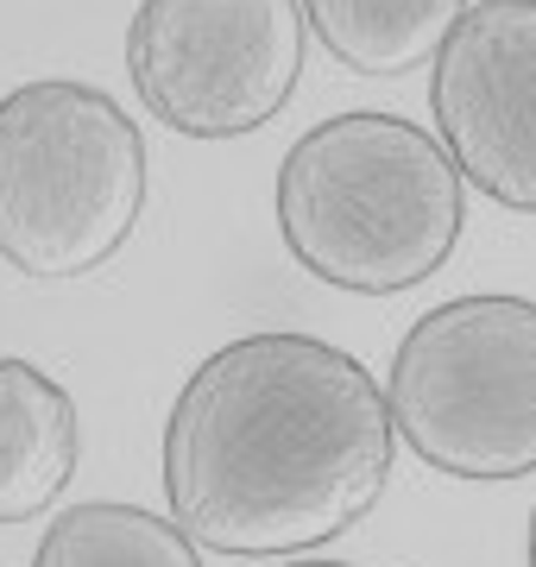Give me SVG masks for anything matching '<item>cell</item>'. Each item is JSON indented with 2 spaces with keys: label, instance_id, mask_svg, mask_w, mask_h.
Here are the masks:
<instances>
[{
  "label": "cell",
  "instance_id": "cell-7",
  "mask_svg": "<svg viewBox=\"0 0 536 567\" xmlns=\"http://www.w3.org/2000/svg\"><path fill=\"white\" fill-rule=\"evenodd\" d=\"M76 473V398L32 360L0 353V524L44 517Z\"/></svg>",
  "mask_w": 536,
  "mask_h": 567
},
{
  "label": "cell",
  "instance_id": "cell-2",
  "mask_svg": "<svg viewBox=\"0 0 536 567\" xmlns=\"http://www.w3.org/2000/svg\"><path fill=\"white\" fill-rule=\"evenodd\" d=\"M461 221V164L404 114H334L278 164V234L334 290H416L449 265Z\"/></svg>",
  "mask_w": 536,
  "mask_h": 567
},
{
  "label": "cell",
  "instance_id": "cell-9",
  "mask_svg": "<svg viewBox=\"0 0 536 567\" xmlns=\"http://www.w3.org/2000/svg\"><path fill=\"white\" fill-rule=\"evenodd\" d=\"M32 567H203L177 517H152L145 505H76L51 517Z\"/></svg>",
  "mask_w": 536,
  "mask_h": 567
},
{
  "label": "cell",
  "instance_id": "cell-4",
  "mask_svg": "<svg viewBox=\"0 0 536 567\" xmlns=\"http://www.w3.org/2000/svg\"><path fill=\"white\" fill-rule=\"evenodd\" d=\"M392 429L423 466L454 480L536 473V303L454 297L404 334L385 379Z\"/></svg>",
  "mask_w": 536,
  "mask_h": 567
},
{
  "label": "cell",
  "instance_id": "cell-5",
  "mask_svg": "<svg viewBox=\"0 0 536 567\" xmlns=\"http://www.w3.org/2000/svg\"><path fill=\"white\" fill-rule=\"evenodd\" d=\"M303 20V0H140L126 76L171 133L240 140L297 95Z\"/></svg>",
  "mask_w": 536,
  "mask_h": 567
},
{
  "label": "cell",
  "instance_id": "cell-1",
  "mask_svg": "<svg viewBox=\"0 0 536 567\" xmlns=\"http://www.w3.org/2000/svg\"><path fill=\"white\" fill-rule=\"evenodd\" d=\"M392 398L316 334L208 353L165 423V498L196 548L303 555L348 536L392 480Z\"/></svg>",
  "mask_w": 536,
  "mask_h": 567
},
{
  "label": "cell",
  "instance_id": "cell-6",
  "mask_svg": "<svg viewBox=\"0 0 536 567\" xmlns=\"http://www.w3.org/2000/svg\"><path fill=\"white\" fill-rule=\"evenodd\" d=\"M435 133L461 177L536 215V0H480L435 58Z\"/></svg>",
  "mask_w": 536,
  "mask_h": 567
},
{
  "label": "cell",
  "instance_id": "cell-8",
  "mask_svg": "<svg viewBox=\"0 0 536 567\" xmlns=\"http://www.w3.org/2000/svg\"><path fill=\"white\" fill-rule=\"evenodd\" d=\"M310 32L360 76H404L435 63L454 25L467 20V0H303Z\"/></svg>",
  "mask_w": 536,
  "mask_h": 567
},
{
  "label": "cell",
  "instance_id": "cell-10",
  "mask_svg": "<svg viewBox=\"0 0 536 567\" xmlns=\"http://www.w3.org/2000/svg\"><path fill=\"white\" fill-rule=\"evenodd\" d=\"M290 567H353V561H290Z\"/></svg>",
  "mask_w": 536,
  "mask_h": 567
},
{
  "label": "cell",
  "instance_id": "cell-3",
  "mask_svg": "<svg viewBox=\"0 0 536 567\" xmlns=\"http://www.w3.org/2000/svg\"><path fill=\"white\" fill-rule=\"evenodd\" d=\"M145 140L95 82L0 95V259L39 284L102 271L140 227Z\"/></svg>",
  "mask_w": 536,
  "mask_h": 567
},
{
  "label": "cell",
  "instance_id": "cell-11",
  "mask_svg": "<svg viewBox=\"0 0 536 567\" xmlns=\"http://www.w3.org/2000/svg\"><path fill=\"white\" fill-rule=\"evenodd\" d=\"M530 567H536V505H530Z\"/></svg>",
  "mask_w": 536,
  "mask_h": 567
}]
</instances>
